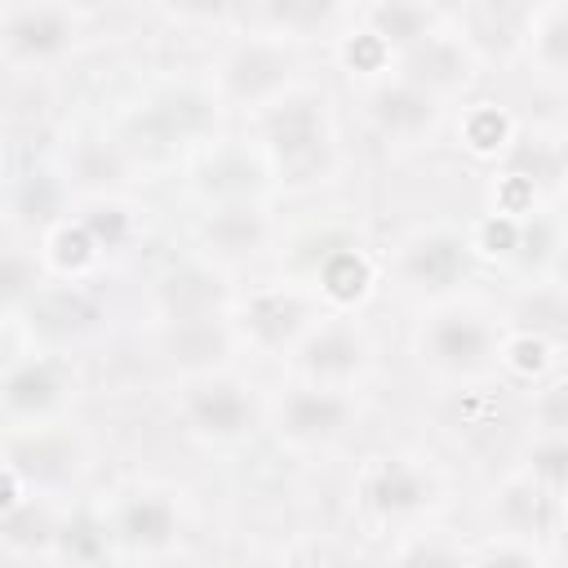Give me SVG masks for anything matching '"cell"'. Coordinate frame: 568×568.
<instances>
[{"label":"cell","instance_id":"30","mask_svg":"<svg viewBox=\"0 0 568 568\" xmlns=\"http://www.w3.org/2000/svg\"><path fill=\"white\" fill-rule=\"evenodd\" d=\"M501 133H506V124H501L497 111H479L475 124H470V142H475V146H493Z\"/></svg>","mask_w":568,"mask_h":568},{"label":"cell","instance_id":"14","mask_svg":"<svg viewBox=\"0 0 568 568\" xmlns=\"http://www.w3.org/2000/svg\"><path fill=\"white\" fill-rule=\"evenodd\" d=\"M364 18H368V36H377L386 49H417L422 40H430V22H435L426 4H377Z\"/></svg>","mask_w":568,"mask_h":568},{"label":"cell","instance_id":"23","mask_svg":"<svg viewBox=\"0 0 568 568\" xmlns=\"http://www.w3.org/2000/svg\"><path fill=\"white\" fill-rule=\"evenodd\" d=\"M537 426L550 439H568V382H555L537 395Z\"/></svg>","mask_w":568,"mask_h":568},{"label":"cell","instance_id":"16","mask_svg":"<svg viewBox=\"0 0 568 568\" xmlns=\"http://www.w3.org/2000/svg\"><path fill=\"white\" fill-rule=\"evenodd\" d=\"M204 240H209L213 248H222V253H253V248L266 240V222H262L257 209H244V204L217 209V213L204 222Z\"/></svg>","mask_w":568,"mask_h":568},{"label":"cell","instance_id":"24","mask_svg":"<svg viewBox=\"0 0 568 568\" xmlns=\"http://www.w3.org/2000/svg\"><path fill=\"white\" fill-rule=\"evenodd\" d=\"M399 568H466V559L444 541H417L399 555Z\"/></svg>","mask_w":568,"mask_h":568},{"label":"cell","instance_id":"32","mask_svg":"<svg viewBox=\"0 0 568 568\" xmlns=\"http://www.w3.org/2000/svg\"><path fill=\"white\" fill-rule=\"evenodd\" d=\"M564 169H568V138H564Z\"/></svg>","mask_w":568,"mask_h":568},{"label":"cell","instance_id":"9","mask_svg":"<svg viewBox=\"0 0 568 568\" xmlns=\"http://www.w3.org/2000/svg\"><path fill=\"white\" fill-rule=\"evenodd\" d=\"M399 266L422 288H453L466 275V244L448 231H430V235H417L404 248Z\"/></svg>","mask_w":568,"mask_h":568},{"label":"cell","instance_id":"28","mask_svg":"<svg viewBox=\"0 0 568 568\" xmlns=\"http://www.w3.org/2000/svg\"><path fill=\"white\" fill-rule=\"evenodd\" d=\"M532 470L541 479H568V439H550L546 448H537Z\"/></svg>","mask_w":568,"mask_h":568},{"label":"cell","instance_id":"22","mask_svg":"<svg viewBox=\"0 0 568 568\" xmlns=\"http://www.w3.org/2000/svg\"><path fill=\"white\" fill-rule=\"evenodd\" d=\"M71 448L62 439H49V435H36L31 439V462H9V470H27L36 479H62L71 470Z\"/></svg>","mask_w":568,"mask_h":568},{"label":"cell","instance_id":"8","mask_svg":"<svg viewBox=\"0 0 568 568\" xmlns=\"http://www.w3.org/2000/svg\"><path fill=\"white\" fill-rule=\"evenodd\" d=\"M368 111H373L377 129L390 133V138H417V133H426V129L435 124V115H439L435 93L422 89V84H413V80L382 84V89L373 93Z\"/></svg>","mask_w":568,"mask_h":568},{"label":"cell","instance_id":"13","mask_svg":"<svg viewBox=\"0 0 568 568\" xmlns=\"http://www.w3.org/2000/svg\"><path fill=\"white\" fill-rule=\"evenodd\" d=\"M58 395H62V377L44 359H27V364L9 368V377H4V408L13 417H36V413L53 408Z\"/></svg>","mask_w":568,"mask_h":568},{"label":"cell","instance_id":"17","mask_svg":"<svg viewBox=\"0 0 568 568\" xmlns=\"http://www.w3.org/2000/svg\"><path fill=\"white\" fill-rule=\"evenodd\" d=\"M169 351H173V359L200 368V364H213V359L226 355V333H222L209 315H200V320H178L173 333H169Z\"/></svg>","mask_w":568,"mask_h":568},{"label":"cell","instance_id":"4","mask_svg":"<svg viewBox=\"0 0 568 568\" xmlns=\"http://www.w3.org/2000/svg\"><path fill=\"white\" fill-rule=\"evenodd\" d=\"M0 36H4V58L40 62L71 44L75 18L62 4H9L0 18Z\"/></svg>","mask_w":568,"mask_h":568},{"label":"cell","instance_id":"31","mask_svg":"<svg viewBox=\"0 0 568 568\" xmlns=\"http://www.w3.org/2000/svg\"><path fill=\"white\" fill-rule=\"evenodd\" d=\"M546 568H568V559H555V564H546Z\"/></svg>","mask_w":568,"mask_h":568},{"label":"cell","instance_id":"15","mask_svg":"<svg viewBox=\"0 0 568 568\" xmlns=\"http://www.w3.org/2000/svg\"><path fill=\"white\" fill-rule=\"evenodd\" d=\"M528 44L541 71L568 80V4H546L528 18Z\"/></svg>","mask_w":568,"mask_h":568},{"label":"cell","instance_id":"12","mask_svg":"<svg viewBox=\"0 0 568 568\" xmlns=\"http://www.w3.org/2000/svg\"><path fill=\"white\" fill-rule=\"evenodd\" d=\"M364 493L382 515H408V510H422L430 501V479L408 462H382L368 475Z\"/></svg>","mask_w":568,"mask_h":568},{"label":"cell","instance_id":"2","mask_svg":"<svg viewBox=\"0 0 568 568\" xmlns=\"http://www.w3.org/2000/svg\"><path fill=\"white\" fill-rule=\"evenodd\" d=\"M422 351L444 373H479L493 359V324L475 306H439L422 328Z\"/></svg>","mask_w":568,"mask_h":568},{"label":"cell","instance_id":"11","mask_svg":"<svg viewBox=\"0 0 568 568\" xmlns=\"http://www.w3.org/2000/svg\"><path fill=\"white\" fill-rule=\"evenodd\" d=\"M306 324V306L284 293V288H266V293H253L244 302V328L262 342V346H284L302 333Z\"/></svg>","mask_w":568,"mask_h":568},{"label":"cell","instance_id":"5","mask_svg":"<svg viewBox=\"0 0 568 568\" xmlns=\"http://www.w3.org/2000/svg\"><path fill=\"white\" fill-rule=\"evenodd\" d=\"M182 413L186 422L209 435V439H235L240 430H248L253 422V399L240 382H226V377H200L186 386L182 395Z\"/></svg>","mask_w":568,"mask_h":568},{"label":"cell","instance_id":"10","mask_svg":"<svg viewBox=\"0 0 568 568\" xmlns=\"http://www.w3.org/2000/svg\"><path fill=\"white\" fill-rule=\"evenodd\" d=\"M115 528L129 546L138 550H164L178 532V510L164 493H133L120 501V515H115Z\"/></svg>","mask_w":568,"mask_h":568},{"label":"cell","instance_id":"1","mask_svg":"<svg viewBox=\"0 0 568 568\" xmlns=\"http://www.w3.org/2000/svg\"><path fill=\"white\" fill-rule=\"evenodd\" d=\"M262 146L284 178H293V182L320 178L333 155V124H328L324 98L297 93V89L275 98L262 111Z\"/></svg>","mask_w":568,"mask_h":568},{"label":"cell","instance_id":"26","mask_svg":"<svg viewBox=\"0 0 568 568\" xmlns=\"http://www.w3.org/2000/svg\"><path fill=\"white\" fill-rule=\"evenodd\" d=\"M84 231H89V240L93 244H120L124 240V231H129V222H124V213L115 209V204H98L89 217H84Z\"/></svg>","mask_w":568,"mask_h":568},{"label":"cell","instance_id":"3","mask_svg":"<svg viewBox=\"0 0 568 568\" xmlns=\"http://www.w3.org/2000/svg\"><path fill=\"white\" fill-rule=\"evenodd\" d=\"M288 75H293V58L280 40H244L226 53L222 62V93L231 102H248V106H271L275 98L288 93Z\"/></svg>","mask_w":568,"mask_h":568},{"label":"cell","instance_id":"25","mask_svg":"<svg viewBox=\"0 0 568 568\" xmlns=\"http://www.w3.org/2000/svg\"><path fill=\"white\" fill-rule=\"evenodd\" d=\"M80 315H89L71 293H53V297H44L40 306H36V320L44 324V328H58V333H67V328H75L80 324Z\"/></svg>","mask_w":568,"mask_h":568},{"label":"cell","instance_id":"7","mask_svg":"<svg viewBox=\"0 0 568 568\" xmlns=\"http://www.w3.org/2000/svg\"><path fill=\"white\" fill-rule=\"evenodd\" d=\"M297 359H302V368H306L311 377H320V382H346L351 373L364 368L368 342H364L351 324H320V328L306 333Z\"/></svg>","mask_w":568,"mask_h":568},{"label":"cell","instance_id":"29","mask_svg":"<svg viewBox=\"0 0 568 568\" xmlns=\"http://www.w3.org/2000/svg\"><path fill=\"white\" fill-rule=\"evenodd\" d=\"M22 293H27V262L18 253H9L4 257V297H9V306H18Z\"/></svg>","mask_w":568,"mask_h":568},{"label":"cell","instance_id":"18","mask_svg":"<svg viewBox=\"0 0 568 568\" xmlns=\"http://www.w3.org/2000/svg\"><path fill=\"white\" fill-rule=\"evenodd\" d=\"M49 532H53L49 515L36 501H9V510H4V541L13 550H36V546L49 541Z\"/></svg>","mask_w":568,"mask_h":568},{"label":"cell","instance_id":"21","mask_svg":"<svg viewBox=\"0 0 568 568\" xmlns=\"http://www.w3.org/2000/svg\"><path fill=\"white\" fill-rule=\"evenodd\" d=\"M541 515H546V501H541V493L532 488V484H510L506 493H501V524L510 528V532H528V528H537L541 524Z\"/></svg>","mask_w":568,"mask_h":568},{"label":"cell","instance_id":"6","mask_svg":"<svg viewBox=\"0 0 568 568\" xmlns=\"http://www.w3.org/2000/svg\"><path fill=\"white\" fill-rule=\"evenodd\" d=\"M346 422H351V399L337 395L333 386H297L280 408V426L297 444H324L342 435Z\"/></svg>","mask_w":568,"mask_h":568},{"label":"cell","instance_id":"19","mask_svg":"<svg viewBox=\"0 0 568 568\" xmlns=\"http://www.w3.org/2000/svg\"><path fill=\"white\" fill-rule=\"evenodd\" d=\"M151 120L160 124V138H173V133L186 138V133H195L204 124V102L191 98V93H169V98H160L151 106Z\"/></svg>","mask_w":568,"mask_h":568},{"label":"cell","instance_id":"27","mask_svg":"<svg viewBox=\"0 0 568 568\" xmlns=\"http://www.w3.org/2000/svg\"><path fill=\"white\" fill-rule=\"evenodd\" d=\"M470 568H541V564L532 559V550H524V546L506 541V546H493L488 555H479Z\"/></svg>","mask_w":568,"mask_h":568},{"label":"cell","instance_id":"20","mask_svg":"<svg viewBox=\"0 0 568 568\" xmlns=\"http://www.w3.org/2000/svg\"><path fill=\"white\" fill-rule=\"evenodd\" d=\"M324 288L337 297V302H351L368 288V266L359 253H333L324 262Z\"/></svg>","mask_w":568,"mask_h":568}]
</instances>
